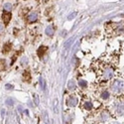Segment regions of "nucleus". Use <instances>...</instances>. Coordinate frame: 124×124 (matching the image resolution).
Returning a JSON list of instances; mask_svg holds the SVG:
<instances>
[{"instance_id": "obj_1", "label": "nucleus", "mask_w": 124, "mask_h": 124, "mask_svg": "<svg viewBox=\"0 0 124 124\" xmlns=\"http://www.w3.org/2000/svg\"><path fill=\"white\" fill-rule=\"evenodd\" d=\"M112 90L113 91H115V92H119L123 89L124 87V85H123V82L120 81V80H115L114 82H113V85H112Z\"/></svg>"}, {"instance_id": "obj_2", "label": "nucleus", "mask_w": 124, "mask_h": 124, "mask_svg": "<svg viewBox=\"0 0 124 124\" xmlns=\"http://www.w3.org/2000/svg\"><path fill=\"white\" fill-rule=\"evenodd\" d=\"M2 19H3L4 25H8L9 21L11 20V14H10V12L4 11V12H3V14H2Z\"/></svg>"}, {"instance_id": "obj_3", "label": "nucleus", "mask_w": 124, "mask_h": 124, "mask_svg": "<svg viewBox=\"0 0 124 124\" xmlns=\"http://www.w3.org/2000/svg\"><path fill=\"white\" fill-rule=\"evenodd\" d=\"M113 76V70L111 69H107L105 71H104V78L106 79H110Z\"/></svg>"}, {"instance_id": "obj_4", "label": "nucleus", "mask_w": 124, "mask_h": 124, "mask_svg": "<svg viewBox=\"0 0 124 124\" xmlns=\"http://www.w3.org/2000/svg\"><path fill=\"white\" fill-rule=\"evenodd\" d=\"M78 103V99L75 97V96H71V97H70L69 98V100H68V104L70 105V106H75L76 104Z\"/></svg>"}, {"instance_id": "obj_5", "label": "nucleus", "mask_w": 124, "mask_h": 124, "mask_svg": "<svg viewBox=\"0 0 124 124\" xmlns=\"http://www.w3.org/2000/svg\"><path fill=\"white\" fill-rule=\"evenodd\" d=\"M11 47H12V45L10 44V43H6V44L4 45V47H3L2 53H3V54H8L9 52H10V50H11Z\"/></svg>"}, {"instance_id": "obj_6", "label": "nucleus", "mask_w": 124, "mask_h": 124, "mask_svg": "<svg viewBox=\"0 0 124 124\" xmlns=\"http://www.w3.org/2000/svg\"><path fill=\"white\" fill-rule=\"evenodd\" d=\"M38 19V16L36 13H31L29 16H28V20H29V22H35L36 20Z\"/></svg>"}, {"instance_id": "obj_7", "label": "nucleus", "mask_w": 124, "mask_h": 124, "mask_svg": "<svg viewBox=\"0 0 124 124\" xmlns=\"http://www.w3.org/2000/svg\"><path fill=\"white\" fill-rule=\"evenodd\" d=\"M47 51V48L46 47H41L39 50H38V55H39V57L40 58H42L43 56H44V54H45V52Z\"/></svg>"}, {"instance_id": "obj_8", "label": "nucleus", "mask_w": 124, "mask_h": 124, "mask_svg": "<svg viewBox=\"0 0 124 124\" xmlns=\"http://www.w3.org/2000/svg\"><path fill=\"white\" fill-rule=\"evenodd\" d=\"M46 34L49 36H52L54 34V28L53 26H48V28L46 29Z\"/></svg>"}, {"instance_id": "obj_9", "label": "nucleus", "mask_w": 124, "mask_h": 124, "mask_svg": "<svg viewBox=\"0 0 124 124\" xmlns=\"http://www.w3.org/2000/svg\"><path fill=\"white\" fill-rule=\"evenodd\" d=\"M23 78H24L25 81H30V79H31V76H30V73H29L28 70L24 71V74H23Z\"/></svg>"}, {"instance_id": "obj_10", "label": "nucleus", "mask_w": 124, "mask_h": 124, "mask_svg": "<svg viewBox=\"0 0 124 124\" xmlns=\"http://www.w3.org/2000/svg\"><path fill=\"white\" fill-rule=\"evenodd\" d=\"M78 85H79V86H81V87H86V86H87V82H86L85 80H84V79H79V80H78Z\"/></svg>"}, {"instance_id": "obj_11", "label": "nucleus", "mask_w": 124, "mask_h": 124, "mask_svg": "<svg viewBox=\"0 0 124 124\" xmlns=\"http://www.w3.org/2000/svg\"><path fill=\"white\" fill-rule=\"evenodd\" d=\"M40 85H41V87H42L43 90H45V87H46V82H45V79L40 78Z\"/></svg>"}, {"instance_id": "obj_12", "label": "nucleus", "mask_w": 124, "mask_h": 124, "mask_svg": "<svg viewBox=\"0 0 124 124\" xmlns=\"http://www.w3.org/2000/svg\"><path fill=\"white\" fill-rule=\"evenodd\" d=\"M5 67H6L5 61L4 60H0V70H5Z\"/></svg>"}, {"instance_id": "obj_13", "label": "nucleus", "mask_w": 124, "mask_h": 124, "mask_svg": "<svg viewBox=\"0 0 124 124\" xmlns=\"http://www.w3.org/2000/svg\"><path fill=\"white\" fill-rule=\"evenodd\" d=\"M117 110H118V113L120 115H123L124 114V105H119Z\"/></svg>"}, {"instance_id": "obj_14", "label": "nucleus", "mask_w": 124, "mask_h": 124, "mask_svg": "<svg viewBox=\"0 0 124 124\" xmlns=\"http://www.w3.org/2000/svg\"><path fill=\"white\" fill-rule=\"evenodd\" d=\"M14 103H15V101H14L13 98H10L9 97V98L6 99V104H8V105H13Z\"/></svg>"}, {"instance_id": "obj_15", "label": "nucleus", "mask_w": 124, "mask_h": 124, "mask_svg": "<svg viewBox=\"0 0 124 124\" xmlns=\"http://www.w3.org/2000/svg\"><path fill=\"white\" fill-rule=\"evenodd\" d=\"M11 7H12V5L10 3H5L4 4V10L5 11H10V10H11Z\"/></svg>"}, {"instance_id": "obj_16", "label": "nucleus", "mask_w": 124, "mask_h": 124, "mask_svg": "<svg viewBox=\"0 0 124 124\" xmlns=\"http://www.w3.org/2000/svg\"><path fill=\"white\" fill-rule=\"evenodd\" d=\"M85 108L87 109V110H90V109L92 108V104H91L90 102H86L85 104Z\"/></svg>"}, {"instance_id": "obj_17", "label": "nucleus", "mask_w": 124, "mask_h": 124, "mask_svg": "<svg viewBox=\"0 0 124 124\" xmlns=\"http://www.w3.org/2000/svg\"><path fill=\"white\" fill-rule=\"evenodd\" d=\"M108 96H109V93H108L107 91H104V92H103V93H102V95H101V97H102L103 99H106V98H108Z\"/></svg>"}, {"instance_id": "obj_18", "label": "nucleus", "mask_w": 124, "mask_h": 124, "mask_svg": "<svg viewBox=\"0 0 124 124\" xmlns=\"http://www.w3.org/2000/svg\"><path fill=\"white\" fill-rule=\"evenodd\" d=\"M34 101H35V104L36 105L39 104V99H38V95L37 94H34Z\"/></svg>"}, {"instance_id": "obj_19", "label": "nucleus", "mask_w": 124, "mask_h": 124, "mask_svg": "<svg viewBox=\"0 0 124 124\" xmlns=\"http://www.w3.org/2000/svg\"><path fill=\"white\" fill-rule=\"evenodd\" d=\"M76 15H77V13H76V12H74L73 14H70V15L69 16V18H68V19H69V20H71V19H74Z\"/></svg>"}, {"instance_id": "obj_20", "label": "nucleus", "mask_w": 124, "mask_h": 124, "mask_svg": "<svg viewBox=\"0 0 124 124\" xmlns=\"http://www.w3.org/2000/svg\"><path fill=\"white\" fill-rule=\"evenodd\" d=\"M5 87H6V89H12V88H13V86H12L11 85H6Z\"/></svg>"}, {"instance_id": "obj_21", "label": "nucleus", "mask_w": 124, "mask_h": 124, "mask_svg": "<svg viewBox=\"0 0 124 124\" xmlns=\"http://www.w3.org/2000/svg\"><path fill=\"white\" fill-rule=\"evenodd\" d=\"M1 30H2V26H1V25H0V31H1Z\"/></svg>"}]
</instances>
